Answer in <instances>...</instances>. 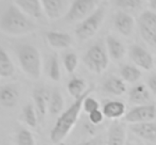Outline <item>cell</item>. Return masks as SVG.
I'll list each match as a JSON object with an SVG mask.
<instances>
[{
	"label": "cell",
	"instance_id": "cell-6",
	"mask_svg": "<svg viewBox=\"0 0 156 145\" xmlns=\"http://www.w3.org/2000/svg\"><path fill=\"white\" fill-rule=\"evenodd\" d=\"M97 1L94 0H74L71 2L68 12L66 13L65 21L76 23L79 20H84L85 18L94 12Z\"/></svg>",
	"mask_w": 156,
	"mask_h": 145
},
{
	"label": "cell",
	"instance_id": "cell-23",
	"mask_svg": "<svg viewBox=\"0 0 156 145\" xmlns=\"http://www.w3.org/2000/svg\"><path fill=\"white\" fill-rule=\"evenodd\" d=\"M120 75H121L122 80L126 81L129 83H135L141 77V72L138 69V67L134 66V65H124L120 69Z\"/></svg>",
	"mask_w": 156,
	"mask_h": 145
},
{
	"label": "cell",
	"instance_id": "cell-22",
	"mask_svg": "<svg viewBox=\"0 0 156 145\" xmlns=\"http://www.w3.org/2000/svg\"><path fill=\"white\" fill-rule=\"evenodd\" d=\"M14 71L15 67L11 58L2 48H0V76L4 78L11 77L14 74Z\"/></svg>",
	"mask_w": 156,
	"mask_h": 145
},
{
	"label": "cell",
	"instance_id": "cell-11",
	"mask_svg": "<svg viewBox=\"0 0 156 145\" xmlns=\"http://www.w3.org/2000/svg\"><path fill=\"white\" fill-rule=\"evenodd\" d=\"M125 137H126V130L124 124L116 121L108 129L106 145H124Z\"/></svg>",
	"mask_w": 156,
	"mask_h": 145
},
{
	"label": "cell",
	"instance_id": "cell-27",
	"mask_svg": "<svg viewBox=\"0 0 156 145\" xmlns=\"http://www.w3.org/2000/svg\"><path fill=\"white\" fill-rule=\"evenodd\" d=\"M23 113L25 122L27 123L30 127L35 128L37 125V117H36V112H35L34 107L32 106V104L26 105L23 109Z\"/></svg>",
	"mask_w": 156,
	"mask_h": 145
},
{
	"label": "cell",
	"instance_id": "cell-20",
	"mask_svg": "<svg viewBox=\"0 0 156 145\" xmlns=\"http://www.w3.org/2000/svg\"><path fill=\"white\" fill-rule=\"evenodd\" d=\"M18 102V92L13 87H4L0 90V102L6 108H13Z\"/></svg>",
	"mask_w": 156,
	"mask_h": 145
},
{
	"label": "cell",
	"instance_id": "cell-3",
	"mask_svg": "<svg viewBox=\"0 0 156 145\" xmlns=\"http://www.w3.org/2000/svg\"><path fill=\"white\" fill-rule=\"evenodd\" d=\"M17 56L23 71L32 79H38L41 72V60L38 50L32 45H21L17 48Z\"/></svg>",
	"mask_w": 156,
	"mask_h": 145
},
{
	"label": "cell",
	"instance_id": "cell-15",
	"mask_svg": "<svg viewBox=\"0 0 156 145\" xmlns=\"http://www.w3.org/2000/svg\"><path fill=\"white\" fill-rule=\"evenodd\" d=\"M102 112L105 117L109 120H117L125 115V105L119 100H109L104 104Z\"/></svg>",
	"mask_w": 156,
	"mask_h": 145
},
{
	"label": "cell",
	"instance_id": "cell-29",
	"mask_svg": "<svg viewBox=\"0 0 156 145\" xmlns=\"http://www.w3.org/2000/svg\"><path fill=\"white\" fill-rule=\"evenodd\" d=\"M138 26H139L140 35H141L142 39H144L149 45L153 46V47H156V32L148 29V28L144 27L141 24H138Z\"/></svg>",
	"mask_w": 156,
	"mask_h": 145
},
{
	"label": "cell",
	"instance_id": "cell-14",
	"mask_svg": "<svg viewBox=\"0 0 156 145\" xmlns=\"http://www.w3.org/2000/svg\"><path fill=\"white\" fill-rule=\"evenodd\" d=\"M15 3L26 15L28 14L34 18L41 17L43 6L39 0H16Z\"/></svg>",
	"mask_w": 156,
	"mask_h": 145
},
{
	"label": "cell",
	"instance_id": "cell-17",
	"mask_svg": "<svg viewBox=\"0 0 156 145\" xmlns=\"http://www.w3.org/2000/svg\"><path fill=\"white\" fill-rule=\"evenodd\" d=\"M46 37L49 44L54 48L63 49V48H68L71 46L72 39L68 33L64 32H56V31H50L46 33Z\"/></svg>",
	"mask_w": 156,
	"mask_h": 145
},
{
	"label": "cell",
	"instance_id": "cell-26",
	"mask_svg": "<svg viewBox=\"0 0 156 145\" xmlns=\"http://www.w3.org/2000/svg\"><path fill=\"white\" fill-rule=\"evenodd\" d=\"M48 75L50 79L53 81H60L61 79V69L58 59L56 56H52L49 61V67H48Z\"/></svg>",
	"mask_w": 156,
	"mask_h": 145
},
{
	"label": "cell",
	"instance_id": "cell-9",
	"mask_svg": "<svg viewBox=\"0 0 156 145\" xmlns=\"http://www.w3.org/2000/svg\"><path fill=\"white\" fill-rule=\"evenodd\" d=\"M129 129H131V131L133 133H135L136 136L146 140V141H156V123L154 122L131 124L129 125Z\"/></svg>",
	"mask_w": 156,
	"mask_h": 145
},
{
	"label": "cell",
	"instance_id": "cell-30",
	"mask_svg": "<svg viewBox=\"0 0 156 145\" xmlns=\"http://www.w3.org/2000/svg\"><path fill=\"white\" fill-rule=\"evenodd\" d=\"M17 144L18 145H35L34 137L29 130L21 129L17 135Z\"/></svg>",
	"mask_w": 156,
	"mask_h": 145
},
{
	"label": "cell",
	"instance_id": "cell-10",
	"mask_svg": "<svg viewBox=\"0 0 156 145\" xmlns=\"http://www.w3.org/2000/svg\"><path fill=\"white\" fill-rule=\"evenodd\" d=\"M68 2L64 0H43L41 6L45 14L49 19H58L65 13Z\"/></svg>",
	"mask_w": 156,
	"mask_h": 145
},
{
	"label": "cell",
	"instance_id": "cell-12",
	"mask_svg": "<svg viewBox=\"0 0 156 145\" xmlns=\"http://www.w3.org/2000/svg\"><path fill=\"white\" fill-rule=\"evenodd\" d=\"M114 25L115 28L124 36L132 34L134 29V19L129 14L125 12H117L114 17Z\"/></svg>",
	"mask_w": 156,
	"mask_h": 145
},
{
	"label": "cell",
	"instance_id": "cell-33",
	"mask_svg": "<svg viewBox=\"0 0 156 145\" xmlns=\"http://www.w3.org/2000/svg\"><path fill=\"white\" fill-rule=\"evenodd\" d=\"M104 117H105L104 114H103V112L101 111V110H97V111L91 112V113L89 114V116H88L90 123H91V124H94V125L101 124Z\"/></svg>",
	"mask_w": 156,
	"mask_h": 145
},
{
	"label": "cell",
	"instance_id": "cell-31",
	"mask_svg": "<svg viewBox=\"0 0 156 145\" xmlns=\"http://www.w3.org/2000/svg\"><path fill=\"white\" fill-rule=\"evenodd\" d=\"M114 3L124 10H136L140 8L142 1L141 0H116L114 1Z\"/></svg>",
	"mask_w": 156,
	"mask_h": 145
},
{
	"label": "cell",
	"instance_id": "cell-16",
	"mask_svg": "<svg viewBox=\"0 0 156 145\" xmlns=\"http://www.w3.org/2000/svg\"><path fill=\"white\" fill-rule=\"evenodd\" d=\"M102 89L106 93L119 96L125 93L126 85H125L124 81L121 78L116 76H111L104 81V83L102 85Z\"/></svg>",
	"mask_w": 156,
	"mask_h": 145
},
{
	"label": "cell",
	"instance_id": "cell-32",
	"mask_svg": "<svg viewBox=\"0 0 156 145\" xmlns=\"http://www.w3.org/2000/svg\"><path fill=\"white\" fill-rule=\"evenodd\" d=\"M83 109L86 113L90 114L91 112L97 111V110H100V104L97 99H94L91 96H87L84 99V102H83Z\"/></svg>",
	"mask_w": 156,
	"mask_h": 145
},
{
	"label": "cell",
	"instance_id": "cell-28",
	"mask_svg": "<svg viewBox=\"0 0 156 145\" xmlns=\"http://www.w3.org/2000/svg\"><path fill=\"white\" fill-rule=\"evenodd\" d=\"M63 62L66 71L69 72V74H72L76 69V67H78V63H79L78 56L74 52H68L64 57Z\"/></svg>",
	"mask_w": 156,
	"mask_h": 145
},
{
	"label": "cell",
	"instance_id": "cell-5",
	"mask_svg": "<svg viewBox=\"0 0 156 145\" xmlns=\"http://www.w3.org/2000/svg\"><path fill=\"white\" fill-rule=\"evenodd\" d=\"M84 63L90 71L101 74L108 65V56L104 46L97 43L91 46L84 56Z\"/></svg>",
	"mask_w": 156,
	"mask_h": 145
},
{
	"label": "cell",
	"instance_id": "cell-1",
	"mask_svg": "<svg viewBox=\"0 0 156 145\" xmlns=\"http://www.w3.org/2000/svg\"><path fill=\"white\" fill-rule=\"evenodd\" d=\"M94 91V87H89L87 92L82 96V97L76 99L72 105L67 110L63 112L60 116H58V121H56L55 125L53 128L51 129L50 132V139L53 143H60L62 142L71 131L73 126L76 125V121L80 115V112L83 108V102L84 99Z\"/></svg>",
	"mask_w": 156,
	"mask_h": 145
},
{
	"label": "cell",
	"instance_id": "cell-13",
	"mask_svg": "<svg viewBox=\"0 0 156 145\" xmlns=\"http://www.w3.org/2000/svg\"><path fill=\"white\" fill-rule=\"evenodd\" d=\"M50 96H51V94L48 93V91L45 89H37L33 93L36 112L39 115V117L43 118L47 113V110L49 109Z\"/></svg>",
	"mask_w": 156,
	"mask_h": 145
},
{
	"label": "cell",
	"instance_id": "cell-2",
	"mask_svg": "<svg viewBox=\"0 0 156 145\" xmlns=\"http://www.w3.org/2000/svg\"><path fill=\"white\" fill-rule=\"evenodd\" d=\"M0 28L10 35H25L35 30L32 20L17 6H11L0 19Z\"/></svg>",
	"mask_w": 156,
	"mask_h": 145
},
{
	"label": "cell",
	"instance_id": "cell-7",
	"mask_svg": "<svg viewBox=\"0 0 156 145\" xmlns=\"http://www.w3.org/2000/svg\"><path fill=\"white\" fill-rule=\"evenodd\" d=\"M156 118V106L153 104L142 105L131 109L124 115V121L131 124L152 122Z\"/></svg>",
	"mask_w": 156,
	"mask_h": 145
},
{
	"label": "cell",
	"instance_id": "cell-36",
	"mask_svg": "<svg viewBox=\"0 0 156 145\" xmlns=\"http://www.w3.org/2000/svg\"><path fill=\"white\" fill-rule=\"evenodd\" d=\"M149 6H150L151 9L156 10V0H151V1H149Z\"/></svg>",
	"mask_w": 156,
	"mask_h": 145
},
{
	"label": "cell",
	"instance_id": "cell-25",
	"mask_svg": "<svg viewBox=\"0 0 156 145\" xmlns=\"http://www.w3.org/2000/svg\"><path fill=\"white\" fill-rule=\"evenodd\" d=\"M148 29L156 32V13L152 11H144L139 16V23Z\"/></svg>",
	"mask_w": 156,
	"mask_h": 145
},
{
	"label": "cell",
	"instance_id": "cell-34",
	"mask_svg": "<svg viewBox=\"0 0 156 145\" xmlns=\"http://www.w3.org/2000/svg\"><path fill=\"white\" fill-rule=\"evenodd\" d=\"M76 145H105V143L102 137H96V138H94V139L89 140V141L82 142V143L76 144Z\"/></svg>",
	"mask_w": 156,
	"mask_h": 145
},
{
	"label": "cell",
	"instance_id": "cell-19",
	"mask_svg": "<svg viewBox=\"0 0 156 145\" xmlns=\"http://www.w3.org/2000/svg\"><path fill=\"white\" fill-rule=\"evenodd\" d=\"M106 46H107V51L112 59L114 60H120L123 58L125 54V48L124 45L116 37L108 35L106 37Z\"/></svg>",
	"mask_w": 156,
	"mask_h": 145
},
{
	"label": "cell",
	"instance_id": "cell-24",
	"mask_svg": "<svg viewBox=\"0 0 156 145\" xmlns=\"http://www.w3.org/2000/svg\"><path fill=\"white\" fill-rule=\"evenodd\" d=\"M64 108V98L58 90H54L51 93L49 102V112L52 115H58Z\"/></svg>",
	"mask_w": 156,
	"mask_h": 145
},
{
	"label": "cell",
	"instance_id": "cell-18",
	"mask_svg": "<svg viewBox=\"0 0 156 145\" xmlns=\"http://www.w3.org/2000/svg\"><path fill=\"white\" fill-rule=\"evenodd\" d=\"M129 100L138 106L149 105L151 95L149 89L144 84H138L129 91Z\"/></svg>",
	"mask_w": 156,
	"mask_h": 145
},
{
	"label": "cell",
	"instance_id": "cell-35",
	"mask_svg": "<svg viewBox=\"0 0 156 145\" xmlns=\"http://www.w3.org/2000/svg\"><path fill=\"white\" fill-rule=\"evenodd\" d=\"M148 87L150 89V91H152V93L156 96V74H153L149 77Z\"/></svg>",
	"mask_w": 156,
	"mask_h": 145
},
{
	"label": "cell",
	"instance_id": "cell-8",
	"mask_svg": "<svg viewBox=\"0 0 156 145\" xmlns=\"http://www.w3.org/2000/svg\"><path fill=\"white\" fill-rule=\"evenodd\" d=\"M129 54L131 60L141 69L150 71L154 66V60L149 51H147L142 46L134 44L129 47Z\"/></svg>",
	"mask_w": 156,
	"mask_h": 145
},
{
	"label": "cell",
	"instance_id": "cell-4",
	"mask_svg": "<svg viewBox=\"0 0 156 145\" xmlns=\"http://www.w3.org/2000/svg\"><path fill=\"white\" fill-rule=\"evenodd\" d=\"M105 16V10L102 6H99L93 14L89 15L87 18L81 21L76 28V35L81 41H86V39L93 37L99 28L101 27L103 23V19Z\"/></svg>",
	"mask_w": 156,
	"mask_h": 145
},
{
	"label": "cell",
	"instance_id": "cell-21",
	"mask_svg": "<svg viewBox=\"0 0 156 145\" xmlns=\"http://www.w3.org/2000/svg\"><path fill=\"white\" fill-rule=\"evenodd\" d=\"M67 89H68L69 94L74 99H78V98L82 97L87 92V90H88L84 79L78 78V77H74V78H72L71 80L68 82Z\"/></svg>",
	"mask_w": 156,
	"mask_h": 145
}]
</instances>
